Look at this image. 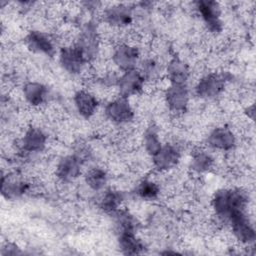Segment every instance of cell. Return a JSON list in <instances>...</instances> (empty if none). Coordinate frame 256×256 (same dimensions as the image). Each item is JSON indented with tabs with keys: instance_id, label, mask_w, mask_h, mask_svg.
Instances as JSON below:
<instances>
[{
	"instance_id": "1",
	"label": "cell",
	"mask_w": 256,
	"mask_h": 256,
	"mask_svg": "<svg viewBox=\"0 0 256 256\" xmlns=\"http://www.w3.org/2000/svg\"><path fill=\"white\" fill-rule=\"evenodd\" d=\"M211 203L215 216L221 221L228 222L233 215L246 211L248 196L239 188L220 189L215 192Z\"/></svg>"
},
{
	"instance_id": "2",
	"label": "cell",
	"mask_w": 256,
	"mask_h": 256,
	"mask_svg": "<svg viewBox=\"0 0 256 256\" xmlns=\"http://www.w3.org/2000/svg\"><path fill=\"white\" fill-rule=\"evenodd\" d=\"M105 117L114 124L124 125L130 123L134 119V109L128 98L119 96L112 99L104 109Z\"/></svg>"
},
{
	"instance_id": "3",
	"label": "cell",
	"mask_w": 256,
	"mask_h": 256,
	"mask_svg": "<svg viewBox=\"0 0 256 256\" xmlns=\"http://www.w3.org/2000/svg\"><path fill=\"white\" fill-rule=\"evenodd\" d=\"M225 83L224 74L210 72L200 78L195 86V91L200 98L214 99L223 92Z\"/></svg>"
},
{
	"instance_id": "4",
	"label": "cell",
	"mask_w": 256,
	"mask_h": 256,
	"mask_svg": "<svg viewBox=\"0 0 256 256\" xmlns=\"http://www.w3.org/2000/svg\"><path fill=\"white\" fill-rule=\"evenodd\" d=\"M195 5L207 30L214 34L220 33L222 30V21L220 19L221 7L219 3L215 1L201 0L197 1Z\"/></svg>"
},
{
	"instance_id": "5",
	"label": "cell",
	"mask_w": 256,
	"mask_h": 256,
	"mask_svg": "<svg viewBox=\"0 0 256 256\" xmlns=\"http://www.w3.org/2000/svg\"><path fill=\"white\" fill-rule=\"evenodd\" d=\"M59 60L63 69L71 74L82 73L87 64L85 55L76 44L63 47Z\"/></svg>"
},
{
	"instance_id": "6",
	"label": "cell",
	"mask_w": 256,
	"mask_h": 256,
	"mask_svg": "<svg viewBox=\"0 0 256 256\" xmlns=\"http://www.w3.org/2000/svg\"><path fill=\"white\" fill-rule=\"evenodd\" d=\"M145 79L136 69L125 71L118 79L117 88L121 97L129 98L140 94L144 90Z\"/></svg>"
},
{
	"instance_id": "7",
	"label": "cell",
	"mask_w": 256,
	"mask_h": 256,
	"mask_svg": "<svg viewBox=\"0 0 256 256\" xmlns=\"http://www.w3.org/2000/svg\"><path fill=\"white\" fill-rule=\"evenodd\" d=\"M228 223L231 226L233 236L239 242L242 244H251L254 242L255 229L246 211L233 215Z\"/></svg>"
},
{
	"instance_id": "8",
	"label": "cell",
	"mask_w": 256,
	"mask_h": 256,
	"mask_svg": "<svg viewBox=\"0 0 256 256\" xmlns=\"http://www.w3.org/2000/svg\"><path fill=\"white\" fill-rule=\"evenodd\" d=\"M140 56L139 49L137 46L120 43L112 51V61L121 70L128 71L135 69Z\"/></svg>"
},
{
	"instance_id": "9",
	"label": "cell",
	"mask_w": 256,
	"mask_h": 256,
	"mask_svg": "<svg viewBox=\"0 0 256 256\" xmlns=\"http://www.w3.org/2000/svg\"><path fill=\"white\" fill-rule=\"evenodd\" d=\"M181 152L175 144H164L159 151L152 156L153 166L160 172H167L175 168L180 160Z\"/></svg>"
},
{
	"instance_id": "10",
	"label": "cell",
	"mask_w": 256,
	"mask_h": 256,
	"mask_svg": "<svg viewBox=\"0 0 256 256\" xmlns=\"http://www.w3.org/2000/svg\"><path fill=\"white\" fill-rule=\"evenodd\" d=\"M164 98L169 110L177 114L185 112L190 99L187 86L180 84H170L165 91Z\"/></svg>"
},
{
	"instance_id": "11",
	"label": "cell",
	"mask_w": 256,
	"mask_h": 256,
	"mask_svg": "<svg viewBox=\"0 0 256 256\" xmlns=\"http://www.w3.org/2000/svg\"><path fill=\"white\" fill-rule=\"evenodd\" d=\"M25 44L29 50L46 56H53L55 45L53 40L45 32L39 30L30 31L25 37Z\"/></svg>"
},
{
	"instance_id": "12",
	"label": "cell",
	"mask_w": 256,
	"mask_h": 256,
	"mask_svg": "<svg viewBox=\"0 0 256 256\" xmlns=\"http://www.w3.org/2000/svg\"><path fill=\"white\" fill-rule=\"evenodd\" d=\"M207 143L215 150L230 151L236 145V136L231 129L224 126H219L215 127L208 134Z\"/></svg>"
},
{
	"instance_id": "13",
	"label": "cell",
	"mask_w": 256,
	"mask_h": 256,
	"mask_svg": "<svg viewBox=\"0 0 256 256\" xmlns=\"http://www.w3.org/2000/svg\"><path fill=\"white\" fill-rule=\"evenodd\" d=\"M103 20L105 24L116 29H123L132 22L131 10L122 4L108 7L104 10Z\"/></svg>"
},
{
	"instance_id": "14",
	"label": "cell",
	"mask_w": 256,
	"mask_h": 256,
	"mask_svg": "<svg viewBox=\"0 0 256 256\" xmlns=\"http://www.w3.org/2000/svg\"><path fill=\"white\" fill-rule=\"evenodd\" d=\"M47 143V136L39 127H29L20 140V147L27 153H37L44 150Z\"/></svg>"
},
{
	"instance_id": "15",
	"label": "cell",
	"mask_w": 256,
	"mask_h": 256,
	"mask_svg": "<svg viewBox=\"0 0 256 256\" xmlns=\"http://www.w3.org/2000/svg\"><path fill=\"white\" fill-rule=\"evenodd\" d=\"M82 161L75 155H67L63 157L56 166V176L63 182L75 180L81 174Z\"/></svg>"
},
{
	"instance_id": "16",
	"label": "cell",
	"mask_w": 256,
	"mask_h": 256,
	"mask_svg": "<svg viewBox=\"0 0 256 256\" xmlns=\"http://www.w3.org/2000/svg\"><path fill=\"white\" fill-rule=\"evenodd\" d=\"M74 105L80 116L85 119H90L95 115L98 100L90 91L79 90L74 95Z\"/></svg>"
},
{
	"instance_id": "17",
	"label": "cell",
	"mask_w": 256,
	"mask_h": 256,
	"mask_svg": "<svg viewBox=\"0 0 256 256\" xmlns=\"http://www.w3.org/2000/svg\"><path fill=\"white\" fill-rule=\"evenodd\" d=\"M30 188V183L15 176H2L1 192L7 199H15L24 195Z\"/></svg>"
},
{
	"instance_id": "18",
	"label": "cell",
	"mask_w": 256,
	"mask_h": 256,
	"mask_svg": "<svg viewBox=\"0 0 256 256\" xmlns=\"http://www.w3.org/2000/svg\"><path fill=\"white\" fill-rule=\"evenodd\" d=\"M22 95L28 104L33 107H38L47 100L48 89L40 82L30 81L24 84Z\"/></svg>"
},
{
	"instance_id": "19",
	"label": "cell",
	"mask_w": 256,
	"mask_h": 256,
	"mask_svg": "<svg viewBox=\"0 0 256 256\" xmlns=\"http://www.w3.org/2000/svg\"><path fill=\"white\" fill-rule=\"evenodd\" d=\"M166 73L170 84L186 85L190 76V69L183 60L174 58L168 63Z\"/></svg>"
},
{
	"instance_id": "20",
	"label": "cell",
	"mask_w": 256,
	"mask_h": 256,
	"mask_svg": "<svg viewBox=\"0 0 256 256\" xmlns=\"http://www.w3.org/2000/svg\"><path fill=\"white\" fill-rule=\"evenodd\" d=\"M118 243L121 251L128 255L140 254L145 248L142 241L136 236L135 231L132 230L119 232Z\"/></svg>"
},
{
	"instance_id": "21",
	"label": "cell",
	"mask_w": 256,
	"mask_h": 256,
	"mask_svg": "<svg viewBox=\"0 0 256 256\" xmlns=\"http://www.w3.org/2000/svg\"><path fill=\"white\" fill-rule=\"evenodd\" d=\"M136 195L146 201H153L159 198L161 193V186L157 180L143 179L136 185Z\"/></svg>"
},
{
	"instance_id": "22",
	"label": "cell",
	"mask_w": 256,
	"mask_h": 256,
	"mask_svg": "<svg viewBox=\"0 0 256 256\" xmlns=\"http://www.w3.org/2000/svg\"><path fill=\"white\" fill-rule=\"evenodd\" d=\"M214 166L213 156L205 150H197L192 154L190 168L196 173H205L210 171Z\"/></svg>"
},
{
	"instance_id": "23",
	"label": "cell",
	"mask_w": 256,
	"mask_h": 256,
	"mask_svg": "<svg viewBox=\"0 0 256 256\" xmlns=\"http://www.w3.org/2000/svg\"><path fill=\"white\" fill-rule=\"evenodd\" d=\"M123 201V195L120 191L109 189L103 193L100 198L99 206L100 208L109 214H115Z\"/></svg>"
},
{
	"instance_id": "24",
	"label": "cell",
	"mask_w": 256,
	"mask_h": 256,
	"mask_svg": "<svg viewBox=\"0 0 256 256\" xmlns=\"http://www.w3.org/2000/svg\"><path fill=\"white\" fill-rule=\"evenodd\" d=\"M108 176L104 169L100 167L90 168L85 174V182L94 191H99L107 184Z\"/></svg>"
},
{
	"instance_id": "25",
	"label": "cell",
	"mask_w": 256,
	"mask_h": 256,
	"mask_svg": "<svg viewBox=\"0 0 256 256\" xmlns=\"http://www.w3.org/2000/svg\"><path fill=\"white\" fill-rule=\"evenodd\" d=\"M143 145H144V149L147 152V154H149L151 157L156 154L159 149L162 147V143L161 140L159 138V134L156 130L155 127H149L143 136L142 139Z\"/></svg>"
}]
</instances>
